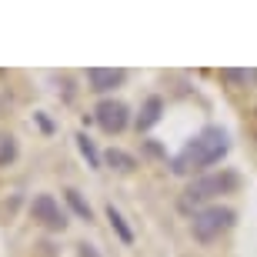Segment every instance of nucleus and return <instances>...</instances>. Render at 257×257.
<instances>
[{
  "mask_svg": "<svg viewBox=\"0 0 257 257\" xmlns=\"http://www.w3.org/2000/svg\"><path fill=\"white\" fill-rule=\"evenodd\" d=\"M230 151V137L224 127H204L194 141L184 144V151L171 161V171L177 177H200V174L220 164Z\"/></svg>",
  "mask_w": 257,
  "mask_h": 257,
  "instance_id": "f257e3e1",
  "label": "nucleus"
},
{
  "mask_svg": "<svg viewBox=\"0 0 257 257\" xmlns=\"http://www.w3.org/2000/svg\"><path fill=\"white\" fill-rule=\"evenodd\" d=\"M240 187V174L237 171H217V174H200L187 184L184 191V204H204V200H214L220 194H234Z\"/></svg>",
  "mask_w": 257,
  "mask_h": 257,
  "instance_id": "f03ea898",
  "label": "nucleus"
},
{
  "mask_svg": "<svg viewBox=\"0 0 257 257\" xmlns=\"http://www.w3.org/2000/svg\"><path fill=\"white\" fill-rule=\"evenodd\" d=\"M234 220H237L234 207L210 204V207H204V210H197V214H194L191 230H194V237H197L200 244H210V240H217L220 234H227V230L234 227Z\"/></svg>",
  "mask_w": 257,
  "mask_h": 257,
  "instance_id": "7ed1b4c3",
  "label": "nucleus"
},
{
  "mask_svg": "<svg viewBox=\"0 0 257 257\" xmlns=\"http://www.w3.org/2000/svg\"><path fill=\"white\" fill-rule=\"evenodd\" d=\"M94 120L104 134H124L127 124H131V107H127L124 100L104 97V100L94 107Z\"/></svg>",
  "mask_w": 257,
  "mask_h": 257,
  "instance_id": "20e7f679",
  "label": "nucleus"
},
{
  "mask_svg": "<svg viewBox=\"0 0 257 257\" xmlns=\"http://www.w3.org/2000/svg\"><path fill=\"white\" fill-rule=\"evenodd\" d=\"M30 217L47 230H64L67 227V214L60 210V204L50 194H37V197L30 200Z\"/></svg>",
  "mask_w": 257,
  "mask_h": 257,
  "instance_id": "39448f33",
  "label": "nucleus"
},
{
  "mask_svg": "<svg viewBox=\"0 0 257 257\" xmlns=\"http://www.w3.org/2000/svg\"><path fill=\"white\" fill-rule=\"evenodd\" d=\"M127 80V70H120V67H90L87 70V84H90V90H97V94H110L114 87H120Z\"/></svg>",
  "mask_w": 257,
  "mask_h": 257,
  "instance_id": "423d86ee",
  "label": "nucleus"
},
{
  "mask_svg": "<svg viewBox=\"0 0 257 257\" xmlns=\"http://www.w3.org/2000/svg\"><path fill=\"white\" fill-rule=\"evenodd\" d=\"M161 114H164V100L161 97H147L144 107H141V114H137V120H134V127H137V131H151V127L161 120Z\"/></svg>",
  "mask_w": 257,
  "mask_h": 257,
  "instance_id": "0eeeda50",
  "label": "nucleus"
},
{
  "mask_svg": "<svg viewBox=\"0 0 257 257\" xmlns=\"http://www.w3.org/2000/svg\"><path fill=\"white\" fill-rule=\"evenodd\" d=\"M104 214H107V220H110V227H114V234H117V237L124 240V244H134V230L127 227L124 214H120V210H117L114 204H107V207H104Z\"/></svg>",
  "mask_w": 257,
  "mask_h": 257,
  "instance_id": "6e6552de",
  "label": "nucleus"
},
{
  "mask_svg": "<svg viewBox=\"0 0 257 257\" xmlns=\"http://www.w3.org/2000/svg\"><path fill=\"white\" fill-rule=\"evenodd\" d=\"M104 164H107V167H110V171H117V174H131L134 167H137V161H134L131 154L117 151V147H110V151L104 154Z\"/></svg>",
  "mask_w": 257,
  "mask_h": 257,
  "instance_id": "1a4fd4ad",
  "label": "nucleus"
},
{
  "mask_svg": "<svg viewBox=\"0 0 257 257\" xmlns=\"http://www.w3.org/2000/svg\"><path fill=\"white\" fill-rule=\"evenodd\" d=\"M17 154H20V147H17V141H14V134L0 131V167L14 164V161H17Z\"/></svg>",
  "mask_w": 257,
  "mask_h": 257,
  "instance_id": "9d476101",
  "label": "nucleus"
},
{
  "mask_svg": "<svg viewBox=\"0 0 257 257\" xmlns=\"http://www.w3.org/2000/svg\"><path fill=\"white\" fill-rule=\"evenodd\" d=\"M77 141V147H80V154H84V161H87V167H100V161H104V157H100V154H97V147H94V141H90V137H87V134H77L74 137Z\"/></svg>",
  "mask_w": 257,
  "mask_h": 257,
  "instance_id": "9b49d317",
  "label": "nucleus"
},
{
  "mask_svg": "<svg viewBox=\"0 0 257 257\" xmlns=\"http://www.w3.org/2000/svg\"><path fill=\"white\" fill-rule=\"evenodd\" d=\"M64 197H67V204L74 207V214H77L80 220H90V217H94V214H90V204H87V200L80 197V191H77V187H67Z\"/></svg>",
  "mask_w": 257,
  "mask_h": 257,
  "instance_id": "f8f14e48",
  "label": "nucleus"
},
{
  "mask_svg": "<svg viewBox=\"0 0 257 257\" xmlns=\"http://www.w3.org/2000/svg\"><path fill=\"white\" fill-rule=\"evenodd\" d=\"M220 77H224V80H234V84H247V80H250L247 70H224Z\"/></svg>",
  "mask_w": 257,
  "mask_h": 257,
  "instance_id": "ddd939ff",
  "label": "nucleus"
},
{
  "mask_svg": "<svg viewBox=\"0 0 257 257\" xmlns=\"http://www.w3.org/2000/svg\"><path fill=\"white\" fill-rule=\"evenodd\" d=\"M37 124H40V127H44V131H47V134H50V131H54V124H50V120H47V117H44V114H37Z\"/></svg>",
  "mask_w": 257,
  "mask_h": 257,
  "instance_id": "4468645a",
  "label": "nucleus"
}]
</instances>
